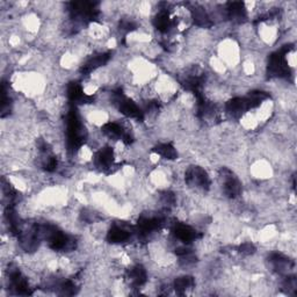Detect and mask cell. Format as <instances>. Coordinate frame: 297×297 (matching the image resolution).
<instances>
[{"label": "cell", "mask_w": 297, "mask_h": 297, "mask_svg": "<svg viewBox=\"0 0 297 297\" xmlns=\"http://www.w3.org/2000/svg\"><path fill=\"white\" fill-rule=\"evenodd\" d=\"M194 287H195V281H194V278L189 277V275L176 278L173 284V288L178 294H187V292L192 291Z\"/></svg>", "instance_id": "1"}]
</instances>
